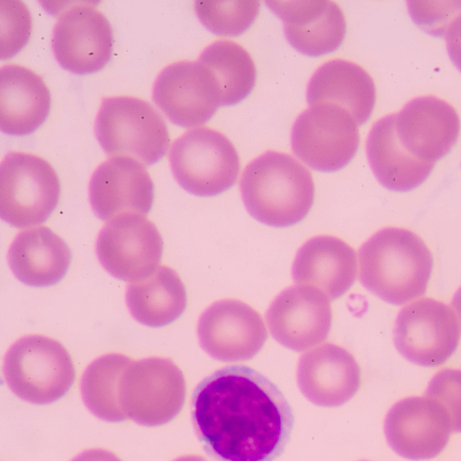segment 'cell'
<instances>
[{"label": "cell", "instance_id": "cell-14", "mask_svg": "<svg viewBox=\"0 0 461 461\" xmlns=\"http://www.w3.org/2000/svg\"><path fill=\"white\" fill-rule=\"evenodd\" d=\"M197 335L203 349L223 362L252 358L267 339L259 312L237 299H222L210 305L200 316Z\"/></svg>", "mask_w": 461, "mask_h": 461}, {"label": "cell", "instance_id": "cell-12", "mask_svg": "<svg viewBox=\"0 0 461 461\" xmlns=\"http://www.w3.org/2000/svg\"><path fill=\"white\" fill-rule=\"evenodd\" d=\"M152 98L167 118L182 127L206 122L221 104L212 73L198 60L166 66L154 82Z\"/></svg>", "mask_w": 461, "mask_h": 461}, {"label": "cell", "instance_id": "cell-24", "mask_svg": "<svg viewBox=\"0 0 461 461\" xmlns=\"http://www.w3.org/2000/svg\"><path fill=\"white\" fill-rule=\"evenodd\" d=\"M126 303L136 321L149 327H161L185 312L186 290L174 269L159 266L147 277L128 285Z\"/></svg>", "mask_w": 461, "mask_h": 461}, {"label": "cell", "instance_id": "cell-7", "mask_svg": "<svg viewBox=\"0 0 461 461\" xmlns=\"http://www.w3.org/2000/svg\"><path fill=\"white\" fill-rule=\"evenodd\" d=\"M60 196L56 170L42 157L8 151L0 165V215L16 228L45 221Z\"/></svg>", "mask_w": 461, "mask_h": 461}, {"label": "cell", "instance_id": "cell-2", "mask_svg": "<svg viewBox=\"0 0 461 461\" xmlns=\"http://www.w3.org/2000/svg\"><path fill=\"white\" fill-rule=\"evenodd\" d=\"M249 214L272 227H289L311 211L315 185L311 171L292 155L269 150L250 161L240 178Z\"/></svg>", "mask_w": 461, "mask_h": 461}, {"label": "cell", "instance_id": "cell-9", "mask_svg": "<svg viewBox=\"0 0 461 461\" xmlns=\"http://www.w3.org/2000/svg\"><path fill=\"white\" fill-rule=\"evenodd\" d=\"M291 141L295 155L311 167L339 170L357 153L358 123L349 112L337 104H312L296 118Z\"/></svg>", "mask_w": 461, "mask_h": 461}, {"label": "cell", "instance_id": "cell-31", "mask_svg": "<svg viewBox=\"0 0 461 461\" xmlns=\"http://www.w3.org/2000/svg\"><path fill=\"white\" fill-rule=\"evenodd\" d=\"M452 305L454 309L456 312V314L460 320L461 323V286L459 289L456 292L453 300H452Z\"/></svg>", "mask_w": 461, "mask_h": 461}, {"label": "cell", "instance_id": "cell-25", "mask_svg": "<svg viewBox=\"0 0 461 461\" xmlns=\"http://www.w3.org/2000/svg\"><path fill=\"white\" fill-rule=\"evenodd\" d=\"M198 61L213 75L222 105L245 99L256 83V66L248 50L230 40H217L200 54Z\"/></svg>", "mask_w": 461, "mask_h": 461}, {"label": "cell", "instance_id": "cell-13", "mask_svg": "<svg viewBox=\"0 0 461 461\" xmlns=\"http://www.w3.org/2000/svg\"><path fill=\"white\" fill-rule=\"evenodd\" d=\"M113 30L108 19L92 3L77 2L58 17L51 45L64 68L88 74L101 69L113 50Z\"/></svg>", "mask_w": 461, "mask_h": 461}, {"label": "cell", "instance_id": "cell-29", "mask_svg": "<svg viewBox=\"0 0 461 461\" xmlns=\"http://www.w3.org/2000/svg\"><path fill=\"white\" fill-rule=\"evenodd\" d=\"M1 57L15 54L27 42L32 28L31 14L20 1H1Z\"/></svg>", "mask_w": 461, "mask_h": 461}, {"label": "cell", "instance_id": "cell-28", "mask_svg": "<svg viewBox=\"0 0 461 461\" xmlns=\"http://www.w3.org/2000/svg\"><path fill=\"white\" fill-rule=\"evenodd\" d=\"M425 396L444 410L452 431L461 432V369L445 368L438 372L430 380Z\"/></svg>", "mask_w": 461, "mask_h": 461}, {"label": "cell", "instance_id": "cell-30", "mask_svg": "<svg viewBox=\"0 0 461 461\" xmlns=\"http://www.w3.org/2000/svg\"><path fill=\"white\" fill-rule=\"evenodd\" d=\"M71 461H122L113 452L103 448H93L86 450Z\"/></svg>", "mask_w": 461, "mask_h": 461}, {"label": "cell", "instance_id": "cell-15", "mask_svg": "<svg viewBox=\"0 0 461 461\" xmlns=\"http://www.w3.org/2000/svg\"><path fill=\"white\" fill-rule=\"evenodd\" d=\"M391 448L410 460H428L447 447L451 425L444 410L427 396H411L395 402L384 420Z\"/></svg>", "mask_w": 461, "mask_h": 461}, {"label": "cell", "instance_id": "cell-11", "mask_svg": "<svg viewBox=\"0 0 461 461\" xmlns=\"http://www.w3.org/2000/svg\"><path fill=\"white\" fill-rule=\"evenodd\" d=\"M460 328L453 310L446 303L422 298L399 312L394 343L409 361L421 366H438L456 351Z\"/></svg>", "mask_w": 461, "mask_h": 461}, {"label": "cell", "instance_id": "cell-32", "mask_svg": "<svg viewBox=\"0 0 461 461\" xmlns=\"http://www.w3.org/2000/svg\"><path fill=\"white\" fill-rule=\"evenodd\" d=\"M174 461H208V460L200 456H185L176 458Z\"/></svg>", "mask_w": 461, "mask_h": 461}, {"label": "cell", "instance_id": "cell-10", "mask_svg": "<svg viewBox=\"0 0 461 461\" xmlns=\"http://www.w3.org/2000/svg\"><path fill=\"white\" fill-rule=\"evenodd\" d=\"M102 266L114 277L134 282L152 274L163 254V240L145 215L125 213L102 228L95 243Z\"/></svg>", "mask_w": 461, "mask_h": 461}, {"label": "cell", "instance_id": "cell-4", "mask_svg": "<svg viewBox=\"0 0 461 461\" xmlns=\"http://www.w3.org/2000/svg\"><path fill=\"white\" fill-rule=\"evenodd\" d=\"M96 138L111 157H129L144 166L167 151L170 137L166 122L149 103L131 95L102 100L95 122Z\"/></svg>", "mask_w": 461, "mask_h": 461}, {"label": "cell", "instance_id": "cell-22", "mask_svg": "<svg viewBox=\"0 0 461 461\" xmlns=\"http://www.w3.org/2000/svg\"><path fill=\"white\" fill-rule=\"evenodd\" d=\"M7 260L15 276L31 286H49L67 273L71 252L66 242L45 226L20 231L12 241Z\"/></svg>", "mask_w": 461, "mask_h": 461}, {"label": "cell", "instance_id": "cell-18", "mask_svg": "<svg viewBox=\"0 0 461 461\" xmlns=\"http://www.w3.org/2000/svg\"><path fill=\"white\" fill-rule=\"evenodd\" d=\"M297 383L301 392L312 403L336 407L357 393L361 385V369L347 349L326 343L301 357Z\"/></svg>", "mask_w": 461, "mask_h": 461}, {"label": "cell", "instance_id": "cell-1", "mask_svg": "<svg viewBox=\"0 0 461 461\" xmlns=\"http://www.w3.org/2000/svg\"><path fill=\"white\" fill-rule=\"evenodd\" d=\"M193 420L206 448L221 461H273L294 423L277 386L244 366L220 369L196 387Z\"/></svg>", "mask_w": 461, "mask_h": 461}, {"label": "cell", "instance_id": "cell-16", "mask_svg": "<svg viewBox=\"0 0 461 461\" xmlns=\"http://www.w3.org/2000/svg\"><path fill=\"white\" fill-rule=\"evenodd\" d=\"M267 321L274 339L295 351L323 342L331 329L330 298L321 290L295 285L281 292L270 304Z\"/></svg>", "mask_w": 461, "mask_h": 461}, {"label": "cell", "instance_id": "cell-6", "mask_svg": "<svg viewBox=\"0 0 461 461\" xmlns=\"http://www.w3.org/2000/svg\"><path fill=\"white\" fill-rule=\"evenodd\" d=\"M169 163L178 184L198 196L219 194L236 182L240 157L230 139L206 126L190 129L176 138Z\"/></svg>", "mask_w": 461, "mask_h": 461}, {"label": "cell", "instance_id": "cell-17", "mask_svg": "<svg viewBox=\"0 0 461 461\" xmlns=\"http://www.w3.org/2000/svg\"><path fill=\"white\" fill-rule=\"evenodd\" d=\"M89 200L95 213L109 221L125 213L146 215L154 200V185L145 166L129 157H111L94 171Z\"/></svg>", "mask_w": 461, "mask_h": 461}, {"label": "cell", "instance_id": "cell-20", "mask_svg": "<svg viewBox=\"0 0 461 461\" xmlns=\"http://www.w3.org/2000/svg\"><path fill=\"white\" fill-rule=\"evenodd\" d=\"M357 271L354 249L329 235L308 240L299 249L292 267L294 282L321 290L330 300L340 297L352 286Z\"/></svg>", "mask_w": 461, "mask_h": 461}, {"label": "cell", "instance_id": "cell-23", "mask_svg": "<svg viewBox=\"0 0 461 461\" xmlns=\"http://www.w3.org/2000/svg\"><path fill=\"white\" fill-rule=\"evenodd\" d=\"M375 89L368 73L355 62L335 59L323 63L312 76L307 87L310 105L337 104L349 112L358 124L369 118Z\"/></svg>", "mask_w": 461, "mask_h": 461}, {"label": "cell", "instance_id": "cell-27", "mask_svg": "<svg viewBox=\"0 0 461 461\" xmlns=\"http://www.w3.org/2000/svg\"><path fill=\"white\" fill-rule=\"evenodd\" d=\"M194 10L200 21L212 32L235 36L253 23L259 12L256 0L195 1Z\"/></svg>", "mask_w": 461, "mask_h": 461}, {"label": "cell", "instance_id": "cell-19", "mask_svg": "<svg viewBox=\"0 0 461 461\" xmlns=\"http://www.w3.org/2000/svg\"><path fill=\"white\" fill-rule=\"evenodd\" d=\"M284 23L286 39L309 56L330 53L342 43L347 31L340 6L330 0L267 1Z\"/></svg>", "mask_w": 461, "mask_h": 461}, {"label": "cell", "instance_id": "cell-26", "mask_svg": "<svg viewBox=\"0 0 461 461\" xmlns=\"http://www.w3.org/2000/svg\"><path fill=\"white\" fill-rule=\"evenodd\" d=\"M132 359L120 353H110L94 360L81 379V395L88 410L107 421H122L127 417L120 401L122 375Z\"/></svg>", "mask_w": 461, "mask_h": 461}, {"label": "cell", "instance_id": "cell-33", "mask_svg": "<svg viewBox=\"0 0 461 461\" xmlns=\"http://www.w3.org/2000/svg\"><path fill=\"white\" fill-rule=\"evenodd\" d=\"M363 461H366V460H363Z\"/></svg>", "mask_w": 461, "mask_h": 461}, {"label": "cell", "instance_id": "cell-21", "mask_svg": "<svg viewBox=\"0 0 461 461\" xmlns=\"http://www.w3.org/2000/svg\"><path fill=\"white\" fill-rule=\"evenodd\" d=\"M50 93L42 77L23 65L0 68V128L8 134L25 135L46 120Z\"/></svg>", "mask_w": 461, "mask_h": 461}, {"label": "cell", "instance_id": "cell-3", "mask_svg": "<svg viewBox=\"0 0 461 461\" xmlns=\"http://www.w3.org/2000/svg\"><path fill=\"white\" fill-rule=\"evenodd\" d=\"M433 268L431 252L414 232L385 228L359 249V277L371 293L393 304L422 295Z\"/></svg>", "mask_w": 461, "mask_h": 461}, {"label": "cell", "instance_id": "cell-5", "mask_svg": "<svg viewBox=\"0 0 461 461\" xmlns=\"http://www.w3.org/2000/svg\"><path fill=\"white\" fill-rule=\"evenodd\" d=\"M7 385L20 398L37 404L62 397L76 377L73 360L58 340L40 334L17 339L4 360Z\"/></svg>", "mask_w": 461, "mask_h": 461}, {"label": "cell", "instance_id": "cell-8", "mask_svg": "<svg viewBox=\"0 0 461 461\" xmlns=\"http://www.w3.org/2000/svg\"><path fill=\"white\" fill-rule=\"evenodd\" d=\"M185 379L170 359L132 360L120 385V401L127 418L146 426L164 424L175 418L185 399Z\"/></svg>", "mask_w": 461, "mask_h": 461}]
</instances>
